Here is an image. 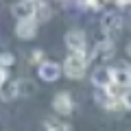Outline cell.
<instances>
[{
  "mask_svg": "<svg viewBox=\"0 0 131 131\" xmlns=\"http://www.w3.org/2000/svg\"><path fill=\"white\" fill-rule=\"evenodd\" d=\"M63 72L66 77L70 79H83L85 70H88V59H85V52H70L63 61Z\"/></svg>",
  "mask_w": 131,
  "mask_h": 131,
  "instance_id": "cell-1",
  "label": "cell"
},
{
  "mask_svg": "<svg viewBox=\"0 0 131 131\" xmlns=\"http://www.w3.org/2000/svg\"><path fill=\"white\" fill-rule=\"evenodd\" d=\"M112 81L122 90L131 88V66L127 61H118L116 66H112Z\"/></svg>",
  "mask_w": 131,
  "mask_h": 131,
  "instance_id": "cell-2",
  "label": "cell"
},
{
  "mask_svg": "<svg viewBox=\"0 0 131 131\" xmlns=\"http://www.w3.org/2000/svg\"><path fill=\"white\" fill-rule=\"evenodd\" d=\"M61 72H63V68L55 61H42L37 68V74L42 81H57L61 77Z\"/></svg>",
  "mask_w": 131,
  "mask_h": 131,
  "instance_id": "cell-3",
  "label": "cell"
},
{
  "mask_svg": "<svg viewBox=\"0 0 131 131\" xmlns=\"http://www.w3.org/2000/svg\"><path fill=\"white\" fill-rule=\"evenodd\" d=\"M15 35L20 39H33L37 35V22L35 18H24V20H18V26H15Z\"/></svg>",
  "mask_w": 131,
  "mask_h": 131,
  "instance_id": "cell-4",
  "label": "cell"
},
{
  "mask_svg": "<svg viewBox=\"0 0 131 131\" xmlns=\"http://www.w3.org/2000/svg\"><path fill=\"white\" fill-rule=\"evenodd\" d=\"M85 44H88V39H85V33L83 31L66 33V46L70 48L72 52H85Z\"/></svg>",
  "mask_w": 131,
  "mask_h": 131,
  "instance_id": "cell-5",
  "label": "cell"
},
{
  "mask_svg": "<svg viewBox=\"0 0 131 131\" xmlns=\"http://www.w3.org/2000/svg\"><path fill=\"white\" fill-rule=\"evenodd\" d=\"M52 107H55L57 114L61 116H68V114L74 109V103H72V96L68 92H59L55 98H52Z\"/></svg>",
  "mask_w": 131,
  "mask_h": 131,
  "instance_id": "cell-6",
  "label": "cell"
},
{
  "mask_svg": "<svg viewBox=\"0 0 131 131\" xmlns=\"http://www.w3.org/2000/svg\"><path fill=\"white\" fill-rule=\"evenodd\" d=\"M13 15L18 20H24V18H35L37 15V5L33 0H20L13 5Z\"/></svg>",
  "mask_w": 131,
  "mask_h": 131,
  "instance_id": "cell-7",
  "label": "cell"
},
{
  "mask_svg": "<svg viewBox=\"0 0 131 131\" xmlns=\"http://www.w3.org/2000/svg\"><path fill=\"white\" fill-rule=\"evenodd\" d=\"M112 55H114V44L109 42V39H101V42L94 46V50H92V61H96V63L101 61V63H103V61H107Z\"/></svg>",
  "mask_w": 131,
  "mask_h": 131,
  "instance_id": "cell-8",
  "label": "cell"
},
{
  "mask_svg": "<svg viewBox=\"0 0 131 131\" xmlns=\"http://www.w3.org/2000/svg\"><path fill=\"white\" fill-rule=\"evenodd\" d=\"M101 26H103V33H107V35H118L122 31V18L116 13H107V15H103Z\"/></svg>",
  "mask_w": 131,
  "mask_h": 131,
  "instance_id": "cell-9",
  "label": "cell"
},
{
  "mask_svg": "<svg viewBox=\"0 0 131 131\" xmlns=\"http://www.w3.org/2000/svg\"><path fill=\"white\" fill-rule=\"evenodd\" d=\"M92 83L96 85V88H107L109 83H112V68H105V66H101V68H96L92 74Z\"/></svg>",
  "mask_w": 131,
  "mask_h": 131,
  "instance_id": "cell-10",
  "label": "cell"
},
{
  "mask_svg": "<svg viewBox=\"0 0 131 131\" xmlns=\"http://www.w3.org/2000/svg\"><path fill=\"white\" fill-rule=\"evenodd\" d=\"M18 92L20 96H28V94L35 92V83L33 81H18Z\"/></svg>",
  "mask_w": 131,
  "mask_h": 131,
  "instance_id": "cell-11",
  "label": "cell"
},
{
  "mask_svg": "<svg viewBox=\"0 0 131 131\" xmlns=\"http://www.w3.org/2000/svg\"><path fill=\"white\" fill-rule=\"evenodd\" d=\"M120 103H122V107H125V109H129V112H131V88H127V92L122 94V98H120Z\"/></svg>",
  "mask_w": 131,
  "mask_h": 131,
  "instance_id": "cell-12",
  "label": "cell"
},
{
  "mask_svg": "<svg viewBox=\"0 0 131 131\" xmlns=\"http://www.w3.org/2000/svg\"><path fill=\"white\" fill-rule=\"evenodd\" d=\"M9 63H13V55H9V52H5V55L0 57V66H2V68H7Z\"/></svg>",
  "mask_w": 131,
  "mask_h": 131,
  "instance_id": "cell-13",
  "label": "cell"
},
{
  "mask_svg": "<svg viewBox=\"0 0 131 131\" xmlns=\"http://www.w3.org/2000/svg\"><path fill=\"white\" fill-rule=\"evenodd\" d=\"M5 83H7V70L0 66V85H5Z\"/></svg>",
  "mask_w": 131,
  "mask_h": 131,
  "instance_id": "cell-14",
  "label": "cell"
},
{
  "mask_svg": "<svg viewBox=\"0 0 131 131\" xmlns=\"http://www.w3.org/2000/svg\"><path fill=\"white\" fill-rule=\"evenodd\" d=\"M129 55H131V46H129Z\"/></svg>",
  "mask_w": 131,
  "mask_h": 131,
  "instance_id": "cell-15",
  "label": "cell"
}]
</instances>
